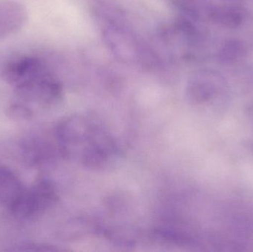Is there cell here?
Here are the masks:
<instances>
[{
  "label": "cell",
  "instance_id": "5b68a950",
  "mask_svg": "<svg viewBox=\"0 0 253 252\" xmlns=\"http://www.w3.org/2000/svg\"><path fill=\"white\" fill-rule=\"evenodd\" d=\"M21 154L24 162L36 169H42L50 165L56 158V149L48 141L39 136H29L22 141ZM60 154V153H59Z\"/></svg>",
  "mask_w": 253,
  "mask_h": 252
},
{
  "label": "cell",
  "instance_id": "8fae6325",
  "mask_svg": "<svg viewBox=\"0 0 253 252\" xmlns=\"http://www.w3.org/2000/svg\"><path fill=\"white\" fill-rule=\"evenodd\" d=\"M7 115L14 121H29L34 116V112L22 104H13L7 109Z\"/></svg>",
  "mask_w": 253,
  "mask_h": 252
},
{
  "label": "cell",
  "instance_id": "30bf717a",
  "mask_svg": "<svg viewBox=\"0 0 253 252\" xmlns=\"http://www.w3.org/2000/svg\"><path fill=\"white\" fill-rule=\"evenodd\" d=\"M245 49L242 43L230 41L226 43L220 53V59L224 64L232 63L245 55Z\"/></svg>",
  "mask_w": 253,
  "mask_h": 252
},
{
  "label": "cell",
  "instance_id": "8992f818",
  "mask_svg": "<svg viewBox=\"0 0 253 252\" xmlns=\"http://www.w3.org/2000/svg\"><path fill=\"white\" fill-rule=\"evenodd\" d=\"M224 87L215 81L195 78L187 84V99L191 105H203L218 100L224 96Z\"/></svg>",
  "mask_w": 253,
  "mask_h": 252
},
{
  "label": "cell",
  "instance_id": "277c9868",
  "mask_svg": "<svg viewBox=\"0 0 253 252\" xmlns=\"http://www.w3.org/2000/svg\"><path fill=\"white\" fill-rule=\"evenodd\" d=\"M47 71L45 65L38 58L23 56L6 62L1 69V77L7 84L16 86L32 79Z\"/></svg>",
  "mask_w": 253,
  "mask_h": 252
},
{
  "label": "cell",
  "instance_id": "7a4b0ae2",
  "mask_svg": "<svg viewBox=\"0 0 253 252\" xmlns=\"http://www.w3.org/2000/svg\"><path fill=\"white\" fill-rule=\"evenodd\" d=\"M58 200L59 195L54 183L49 179L40 178L29 189H25L10 213L21 220H35L56 205Z\"/></svg>",
  "mask_w": 253,
  "mask_h": 252
},
{
  "label": "cell",
  "instance_id": "7c38bea8",
  "mask_svg": "<svg viewBox=\"0 0 253 252\" xmlns=\"http://www.w3.org/2000/svg\"><path fill=\"white\" fill-rule=\"evenodd\" d=\"M10 251L13 252H58L60 251L59 249L56 248L54 246L43 244H24L22 245L14 247L10 249Z\"/></svg>",
  "mask_w": 253,
  "mask_h": 252
},
{
  "label": "cell",
  "instance_id": "ba28073f",
  "mask_svg": "<svg viewBox=\"0 0 253 252\" xmlns=\"http://www.w3.org/2000/svg\"><path fill=\"white\" fill-rule=\"evenodd\" d=\"M25 7L14 1L0 2V37L16 32L26 22Z\"/></svg>",
  "mask_w": 253,
  "mask_h": 252
},
{
  "label": "cell",
  "instance_id": "9c48e42d",
  "mask_svg": "<svg viewBox=\"0 0 253 252\" xmlns=\"http://www.w3.org/2000/svg\"><path fill=\"white\" fill-rule=\"evenodd\" d=\"M211 13L213 20L228 28H237L243 19L242 13L231 6L215 7Z\"/></svg>",
  "mask_w": 253,
  "mask_h": 252
},
{
  "label": "cell",
  "instance_id": "6da1fadb",
  "mask_svg": "<svg viewBox=\"0 0 253 252\" xmlns=\"http://www.w3.org/2000/svg\"><path fill=\"white\" fill-rule=\"evenodd\" d=\"M61 156L92 170H100L118 155L117 143L100 122L84 115L64 119L56 128Z\"/></svg>",
  "mask_w": 253,
  "mask_h": 252
},
{
  "label": "cell",
  "instance_id": "3957f363",
  "mask_svg": "<svg viewBox=\"0 0 253 252\" xmlns=\"http://www.w3.org/2000/svg\"><path fill=\"white\" fill-rule=\"evenodd\" d=\"M62 86L57 78L46 71L32 79L16 86L14 93L22 102L53 105L62 96Z\"/></svg>",
  "mask_w": 253,
  "mask_h": 252
},
{
  "label": "cell",
  "instance_id": "52a82bcc",
  "mask_svg": "<svg viewBox=\"0 0 253 252\" xmlns=\"http://www.w3.org/2000/svg\"><path fill=\"white\" fill-rule=\"evenodd\" d=\"M25 190L22 181L11 170L0 167V207L11 211Z\"/></svg>",
  "mask_w": 253,
  "mask_h": 252
}]
</instances>
